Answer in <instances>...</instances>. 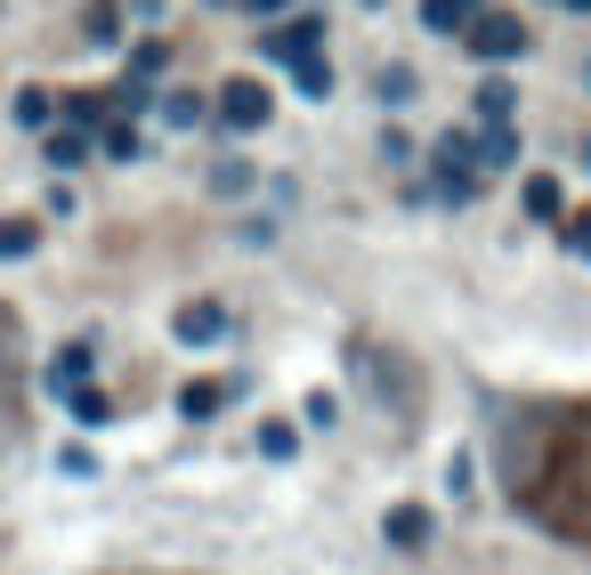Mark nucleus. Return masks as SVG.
<instances>
[{"label":"nucleus","instance_id":"obj_2","mask_svg":"<svg viewBox=\"0 0 591 575\" xmlns=\"http://www.w3.org/2000/svg\"><path fill=\"white\" fill-rule=\"evenodd\" d=\"M462 41H471V57H519L526 49V25L511 9H478L471 25H462Z\"/></svg>","mask_w":591,"mask_h":575},{"label":"nucleus","instance_id":"obj_22","mask_svg":"<svg viewBox=\"0 0 591 575\" xmlns=\"http://www.w3.org/2000/svg\"><path fill=\"white\" fill-rule=\"evenodd\" d=\"M405 97H414V73L390 66V73H381V106H405Z\"/></svg>","mask_w":591,"mask_h":575},{"label":"nucleus","instance_id":"obj_12","mask_svg":"<svg viewBox=\"0 0 591 575\" xmlns=\"http://www.w3.org/2000/svg\"><path fill=\"white\" fill-rule=\"evenodd\" d=\"M259 455H268V462H292V455H300V429H292V422H259Z\"/></svg>","mask_w":591,"mask_h":575},{"label":"nucleus","instance_id":"obj_14","mask_svg":"<svg viewBox=\"0 0 591 575\" xmlns=\"http://www.w3.org/2000/svg\"><path fill=\"white\" fill-rule=\"evenodd\" d=\"M421 16H430V33H462V25L478 16V0H430Z\"/></svg>","mask_w":591,"mask_h":575},{"label":"nucleus","instance_id":"obj_8","mask_svg":"<svg viewBox=\"0 0 591 575\" xmlns=\"http://www.w3.org/2000/svg\"><path fill=\"white\" fill-rule=\"evenodd\" d=\"M381 536H390L397 551H421V543H430V510H421V503H397L390 519H381Z\"/></svg>","mask_w":591,"mask_h":575},{"label":"nucleus","instance_id":"obj_1","mask_svg":"<svg viewBox=\"0 0 591 575\" xmlns=\"http://www.w3.org/2000/svg\"><path fill=\"white\" fill-rule=\"evenodd\" d=\"M502 495L535 527L591 543V405H526L502 429Z\"/></svg>","mask_w":591,"mask_h":575},{"label":"nucleus","instance_id":"obj_20","mask_svg":"<svg viewBox=\"0 0 591 575\" xmlns=\"http://www.w3.org/2000/svg\"><path fill=\"white\" fill-rule=\"evenodd\" d=\"M16 122L40 130V122H49V90H16Z\"/></svg>","mask_w":591,"mask_h":575},{"label":"nucleus","instance_id":"obj_3","mask_svg":"<svg viewBox=\"0 0 591 575\" xmlns=\"http://www.w3.org/2000/svg\"><path fill=\"white\" fill-rule=\"evenodd\" d=\"M268 114H276V97L259 90V81H228V90H219V122H228V130H268Z\"/></svg>","mask_w":591,"mask_h":575},{"label":"nucleus","instance_id":"obj_5","mask_svg":"<svg viewBox=\"0 0 591 575\" xmlns=\"http://www.w3.org/2000/svg\"><path fill=\"white\" fill-rule=\"evenodd\" d=\"M259 49H268L276 66H309V57H324V25H316V16H300V25H276Z\"/></svg>","mask_w":591,"mask_h":575},{"label":"nucleus","instance_id":"obj_24","mask_svg":"<svg viewBox=\"0 0 591 575\" xmlns=\"http://www.w3.org/2000/svg\"><path fill=\"white\" fill-rule=\"evenodd\" d=\"M567 252H583V260H591V211L567 219Z\"/></svg>","mask_w":591,"mask_h":575},{"label":"nucleus","instance_id":"obj_21","mask_svg":"<svg viewBox=\"0 0 591 575\" xmlns=\"http://www.w3.org/2000/svg\"><path fill=\"white\" fill-rule=\"evenodd\" d=\"M300 73V97H324L333 90V66H324V57H309V66H292Z\"/></svg>","mask_w":591,"mask_h":575},{"label":"nucleus","instance_id":"obj_4","mask_svg":"<svg viewBox=\"0 0 591 575\" xmlns=\"http://www.w3.org/2000/svg\"><path fill=\"white\" fill-rule=\"evenodd\" d=\"M228 308H219V300H187V308H178V324H171V333L178 341H187V348H219V341H228Z\"/></svg>","mask_w":591,"mask_h":575},{"label":"nucleus","instance_id":"obj_6","mask_svg":"<svg viewBox=\"0 0 591 575\" xmlns=\"http://www.w3.org/2000/svg\"><path fill=\"white\" fill-rule=\"evenodd\" d=\"M471 147H478V171H511V162H519V130H511V122H486Z\"/></svg>","mask_w":591,"mask_h":575},{"label":"nucleus","instance_id":"obj_9","mask_svg":"<svg viewBox=\"0 0 591 575\" xmlns=\"http://www.w3.org/2000/svg\"><path fill=\"white\" fill-rule=\"evenodd\" d=\"M81 381H90V341H66L49 357V398H66V389H81Z\"/></svg>","mask_w":591,"mask_h":575},{"label":"nucleus","instance_id":"obj_17","mask_svg":"<svg viewBox=\"0 0 591 575\" xmlns=\"http://www.w3.org/2000/svg\"><path fill=\"white\" fill-rule=\"evenodd\" d=\"M66 122H73V130H90V122H106V97H97V90H73V97H66Z\"/></svg>","mask_w":591,"mask_h":575},{"label":"nucleus","instance_id":"obj_25","mask_svg":"<svg viewBox=\"0 0 591 575\" xmlns=\"http://www.w3.org/2000/svg\"><path fill=\"white\" fill-rule=\"evenodd\" d=\"M243 9H259V16H276V9H292V0H243Z\"/></svg>","mask_w":591,"mask_h":575},{"label":"nucleus","instance_id":"obj_26","mask_svg":"<svg viewBox=\"0 0 591 575\" xmlns=\"http://www.w3.org/2000/svg\"><path fill=\"white\" fill-rule=\"evenodd\" d=\"M567 9H576V16H591V0H567Z\"/></svg>","mask_w":591,"mask_h":575},{"label":"nucleus","instance_id":"obj_7","mask_svg":"<svg viewBox=\"0 0 591 575\" xmlns=\"http://www.w3.org/2000/svg\"><path fill=\"white\" fill-rule=\"evenodd\" d=\"M235 389H243V381H187V389H178V414H187V422H211Z\"/></svg>","mask_w":591,"mask_h":575},{"label":"nucleus","instance_id":"obj_13","mask_svg":"<svg viewBox=\"0 0 591 575\" xmlns=\"http://www.w3.org/2000/svg\"><path fill=\"white\" fill-rule=\"evenodd\" d=\"M40 243V219H0V260H25Z\"/></svg>","mask_w":591,"mask_h":575},{"label":"nucleus","instance_id":"obj_11","mask_svg":"<svg viewBox=\"0 0 591 575\" xmlns=\"http://www.w3.org/2000/svg\"><path fill=\"white\" fill-rule=\"evenodd\" d=\"M519 203H526V219H559V179H526V187H519Z\"/></svg>","mask_w":591,"mask_h":575},{"label":"nucleus","instance_id":"obj_16","mask_svg":"<svg viewBox=\"0 0 591 575\" xmlns=\"http://www.w3.org/2000/svg\"><path fill=\"white\" fill-rule=\"evenodd\" d=\"M511 106H519L511 81H486V90H478V114H486V122H511Z\"/></svg>","mask_w":591,"mask_h":575},{"label":"nucleus","instance_id":"obj_15","mask_svg":"<svg viewBox=\"0 0 591 575\" xmlns=\"http://www.w3.org/2000/svg\"><path fill=\"white\" fill-rule=\"evenodd\" d=\"M202 114H211V106H202L195 90H171V97H162V122H178V130H195Z\"/></svg>","mask_w":591,"mask_h":575},{"label":"nucleus","instance_id":"obj_19","mask_svg":"<svg viewBox=\"0 0 591 575\" xmlns=\"http://www.w3.org/2000/svg\"><path fill=\"white\" fill-rule=\"evenodd\" d=\"M162 66H171V49H162V41H147V49L130 57V81H138V90H147V81H154Z\"/></svg>","mask_w":591,"mask_h":575},{"label":"nucleus","instance_id":"obj_10","mask_svg":"<svg viewBox=\"0 0 591 575\" xmlns=\"http://www.w3.org/2000/svg\"><path fill=\"white\" fill-rule=\"evenodd\" d=\"M66 414L97 429V422H114V398H106V389H90V381H81V389H66Z\"/></svg>","mask_w":591,"mask_h":575},{"label":"nucleus","instance_id":"obj_23","mask_svg":"<svg viewBox=\"0 0 591 575\" xmlns=\"http://www.w3.org/2000/svg\"><path fill=\"white\" fill-rule=\"evenodd\" d=\"M97 138H106V154H121V162L138 154V130H130V122H106V130H97Z\"/></svg>","mask_w":591,"mask_h":575},{"label":"nucleus","instance_id":"obj_18","mask_svg":"<svg viewBox=\"0 0 591 575\" xmlns=\"http://www.w3.org/2000/svg\"><path fill=\"white\" fill-rule=\"evenodd\" d=\"M81 154H90V138H81V130H73V122H66V130H57V138H49V162H57V171H73V162H81Z\"/></svg>","mask_w":591,"mask_h":575}]
</instances>
